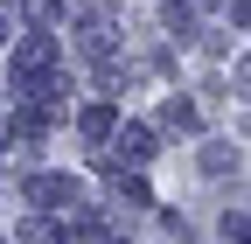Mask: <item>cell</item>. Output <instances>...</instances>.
<instances>
[{"label": "cell", "instance_id": "cell-1", "mask_svg": "<svg viewBox=\"0 0 251 244\" xmlns=\"http://www.w3.org/2000/svg\"><path fill=\"white\" fill-rule=\"evenodd\" d=\"M112 146H119L126 161H153V133H147V126H126V133H119Z\"/></svg>", "mask_w": 251, "mask_h": 244}, {"label": "cell", "instance_id": "cell-2", "mask_svg": "<svg viewBox=\"0 0 251 244\" xmlns=\"http://www.w3.org/2000/svg\"><path fill=\"white\" fill-rule=\"evenodd\" d=\"M21 244H56V230H49V223H28V230H21Z\"/></svg>", "mask_w": 251, "mask_h": 244}]
</instances>
